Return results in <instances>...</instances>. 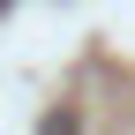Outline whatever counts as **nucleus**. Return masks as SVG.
<instances>
[{
    "label": "nucleus",
    "instance_id": "nucleus-1",
    "mask_svg": "<svg viewBox=\"0 0 135 135\" xmlns=\"http://www.w3.org/2000/svg\"><path fill=\"white\" fill-rule=\"evenodd\" d=\"M38 135H75V113H45V128Z\"/></svg>",
    "mask_w": 135,
    "mask_h": 135
},
{
    "label": "nucleus",
    "instance_id": "nucleus-2",
    "mask_svg": "<svg viewBox=\"0 0 135 135\" xmlns=\"http://www.w3.org/2000/svg\"><path fill=\"white\" fill-rule=\"evenodd\" d=\"M0 8H8V0H0Z\"/></svg>",
    "mask_w": 135,
    "mask_h": 135
}]
</instances>
